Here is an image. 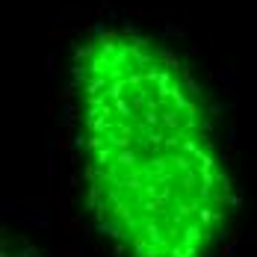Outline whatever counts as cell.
Returning a JSON list of instances; mask_svg holds the SVG:
<instances>
[{
	"instance_id": "1",
	"label": "cell",
	"mask_w": 257,
	"mask_h": 257,
	"mask_svg": "<svg viewBox=\"0 0 257 257\" xmlns=\"http://www.w3.org/2000/svg\"><path fill=\"white\" fill-rule=\"evenodd\" d=\"M89 210L124 257H213L231 180L186 68L142 33L98 30L74 59Z\"/></svg>"
},
{
	"instance_id": "2",
	"label": "cell",
	"mask_w": 257,
	"mask_h": 257,
	"mask_svg": "<svg viewBox=\"0 0 257 257\" xmlns=\"http://www.w3.org/2000/svg\"><path fill=\"white\" fill-rule=\"evenodd\" d=\"M3 257H36V251L24 245L21 239H12V236H3Z\"/></svg>"
}]
</instances>
